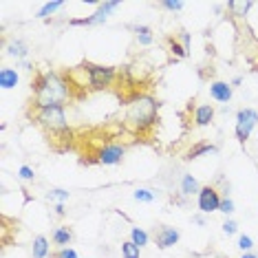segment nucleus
<instances>
[{
    "label": "nucleus",
    "mask_w": 258,
    "mask_h": 258,
    "mask_svg": "<svg viewBox=\"0 0 258 258\" xmlns=\"http://www.w3.org/2000/svg\"><path fill=\"white\" fill-rule=\"evenodd\" d=\"M31 108H51V106H67L73 97V86L67 73L60 71H38L31 82Z\"/></svg>",
    "instance_id": "f257e3e1"
},
{
    "label": "nucleus",
    "mask_w": 258,
    "mask_h": 258,
    "mask_svg": "<svg viewBox=\"0 0 258 258\" xmlns=\"http://www.w3.org/2000/svg\"><path fill=\"white\" fill-rule=\"evenodd\" d=\"M126 113H124V128L137 137H148L152 128L159 119V99L152 93H133L124 99Z\"/></svg>",
    "instance_id": "f03ea898"
},
{
    "label": "nucleus",
    "mask_w": 258,
    "mask_h": 258,
    "mask_svg": "<svg viewBox=\"0 0 258 258\" xmlns=\"http://www.w3.org/2000/svg\"><path fill=\"white\" fill-rule=\"evenodd\" d=\"M29 117H31L46 135H67L69 133V119H67L64 106L29 108Z\"/></svg>",
    "instance_id": "7ed1b4c3"
},
{
    "label": "nucleus",
    "mask_w": 258,
    "mask_h": 258,
    "mask_svg": "<svg viewBox=\"0 0 258 258\" xmlns=\"http://www.w3.org/2000/svg\"><path fill=\"white\" fill-rule=\"evenodd\" d=\"M80 71L84 73V86L86 91H106L117 82L119 71L117 67H104V64H93V62H84L80 64Z\"/></svg>",
    "instance_id": "20e7f679"
},
{
    "label": "nucleus",
    "mask_w": 258,
    "mask_h": 258,
    "mask_svg": "<svg viewBox=\"0 0 258 258\" xmlns=\"http://www.w3.org/2000/svg\"><path fill=\"white\" fill-rule=\"evenodd\" d=\"M258 126V110L254 108H240L236 113V126H234V135H236L238 144H247L254 128Z\"/></svg>",
    "instance_id": "39448f33"
},
{
    "label": "nucleus",
    "mask_w": 258,
    "mask_h": 258,
    "mask_svg": "<svg viewBox=\"0 0 258 258\" xmlns=\"http://www.w3.org/2000/svg\"><path fill=\"white\" fill-rule=\"evenodd\" d=\"M119 0H106V3H97V11L86 18H71L69 25L71 27H93V25H104L108 20V14L119 7Z\"/></svg>",
    "instance_id": "423d86ee"
},
{
    "label": "nucleus",
    "mask_w": 258,
    "mask_h": 258,
    "mask_svg": "<svg viewBox=\"0 0 258 258\" xmlns=\"http://www.w3.org/2000/svg\"><path fill=\"white\" fill-rule=\"evenodd\" d=\"M221 192L216 190V185H203L201 192L197 195V205L203 214H212V212H219L221 208Z\"/></svg>",
    "instance_id": "0eeeda50"
},
{
    "label": "nucleus",
    "mask_w": 258,
    "mask_h": 258,
    "mask_svg": "<svg viewBox=\"0 0 258 258\" xmlns=\"http://www.w3.org/2000/svg\"><path fill=\"white\" fill-rule=\"evenodd\" d=\"M97 163L99 166H117V163L124 161L126 157V146L124 144H117V142H110L106 146H102V148L97 150Z\"/></svg>",
    "instance_id": "6e6552de"
},
{
    "label": "nucleus",
    "mask_w": 258,
    "mask_h": 258,
    "mask_svg": "<svg viewBox=\"0 0 258 258\" xmlns=\"http://www.w3.org/2000/svg\"><path fill=\"white\" fill-rule=\"evenodd\" d=\"M179 238H181V232L174 230V227H170V225L155 227V243H157V247H159V249L174 247V245L179 243Z\"/></svg>",
    "instance_id": "1a4fd4ad"
},
{
    "label": "nucleus",
    "mask_w": 258,
    "mask_h": 258,
    "mask_svg": "<svg viewBox=\"0 0 258 258\" xmlns=\"http://www.w3.org/2000/svg\"><path fill=\"white\" fill-rule=\"evenodd\" d=\"M232 84L230 82H221V80H216L210 84V97L214 99V102H221V104H227L232 99Z\"/></svg>",
    "instance_id": "9d476101"
},
{
    "label": "nucleus",
    "mask_w": 258,
    "mask_h": 258,
    "mask_svg": "<svg viewBox=\"0 0 258 258\" xmlns=\"http://www.w3.org/2000/svg\"><path fill=\"white\" fill-rule=\"evenodd\" d=\"M214 115H216V110L212 104H201V106H197L195 108V126L197 128L210 126L214 121Z\"/></svg>",
    "instance_id": "9b49d317"
},
{
    "label": "nucleus",
    "mask_w": 258,
    "mask_h": 258,
    "mask_svg": "<svg viewBox=\"0 0 258 258\" xmlns=\"http://www.w3.org/2000/svg\"><path fill=\"white\" fill-rule=\"evenodd\" d=\"M128 29L135 33V40L139 42V46H150L155 42V31L148 25H128Z\"/></svg>",
    "instance_id": "f8f14e48"
},
{
    "label": "nucleus",
    "mask_w": 258,
    "mask_h": 258,
    "mask_svg": "<svg viewBox=\"0 0 258 258\" xmlns=\"http://www.w3.org/2000/svg\"><path fill=\"white\" fill-rule=\"evenodd\" d=\"M210 152H219V148H216L214 144H210V142H197L183 155V159L185 161H195V159H199V157H203V155H210Z\"/></svg>",
    "instance_id": "ddd939ff"
},
{
    "label": "nucleus",
    "mask_w": 258,
    "mask_h": 258,
    "mask_svg": "<svg viewBox=\"0 0 258 258\" xmlns=\"http://www.w3.org/2000/svg\"><path fill=\"white\" fill-rule=\"evenodd\" d=\"M31 256L33 258H49L51 256V243L44 234H38L33 236V243H31Z\"/></svg>",
    "instance_id": "4468645a"
},
{
    "label": "nucleus",
    "mask_w": 258,
    "mask_h": 258,
    "mask_svg": "<svg viewBox=\"0 0 258 258\" xmlns=\"http://www.w3.org/2000/svg\"><path fill=\"white\" fill-rule=\"evenodd\" d=\"M18 82H20V75H18L16 69H11V67H3V69H0V89H3V91L16 89V86H18Z\"/></svg>",
    "instance_id": "2eb2a0df"
},
{
    "label": "nucleus",
    "mask_w": 258,
    "mask_h": 258,
    "mask_svg": "<svg viewBox=\"0 0 258 258\" xmlns=\"http://www.w3.org/2000/svg\"><path fill=\"white\" fill-rule=\"evenodd\" d=\"M73 230L69 225H60V227H55L53 234H51V240H53V245H57V247H69L71 245V240H73Z\"/></svg>",
    "instance_id": "dca6fc26"
},
{
    "label": "nucleus",
    "mask_w": 258,
    "mask_h": 258,
    "mask_svg": "<svg viewBox=\"0 0 258 258\" xmlns=\"http://www.w3.org/2000/svg\"><path fill=\"white\" fill-rule=\"evenodd\" d=\"M201 183H199L197 181V177H192V174H183V177H181V187H179V192L183 197H195V195H199V192H201Z\"/></svg>",
    "instance_id": "f3484780"
},
{
    "label": "nucleus",
    "mask_w": 258,
    "mask_h": 258,
    "mask_svg": "<svg viewBox=\"0 0 258 258\" xmlns=\"http://www.w3.org/2000/svg\"><path fill=\"white\" fill-rule=\"evenodd\" d=\"M5 51H7V55L11 57H16V60H27V55H29V46L25 40H11V42L5 46Z\"/></svg>",
    "instance_id": "a211bd4d"
},
{
    "label": "nucleus",
    "mask_w": 258,
    "mask_h": 258,
    "mask_svg": "<svg viewBox=\"0 0 258 258\" xmlns=\"http://www.w3.org/2000/svg\"><path fill=\"white\" fill-rule=\"evenodd\" d=\"M251 7H254L251 0H230V3H227V9H230V14L234 18H245L251 11Z\"/></svg>",
    "instance_id": "6ab92c4d"
},
{
    "label": "nucleus",
    "mask_w": 258,
    "mask_h": 258,
    "mask_svg": "<svg viewBox=\"0 0 258 258\" xmlns=\"http://www.w3.org/2000/svg\"><path fill=\"white\" fill-rule=\"evenodd\" d=\"M166 44H168L170 55H172L174 60H185V57L190 55V51H185V46L179 42L177 36H168V38H166Z\"/></svg>",
    "instance_id": "aec40b11"
},
{
    "label": "nucleus",
    "mask_w": 258,
    "mask_h": 258,
    "mask_svg": "<svg viewBox=\"0 0 258 258\" xmlns=\"http://www.w3.org/2000/svg\"><path fill=\"white\" fill-rule=\"evenodd\" d=\"M62 7H64V0H49V3H44L42 7L38 9L36 18H40V20H49L51 16H53L55 11H60Z\"/></svg>",
    "instance_id": "412c9836"
},
{
    "label": "nucleus",
    "mask_w": 258,
    "mask_h": 258,
    "mask_svg": "<svg viewBox=\"0 0 258 258\" xmlns=\"http://www.w3.org/2000/svg\"><path fill=\"white\" fill-rule=\"evenodd\" d=\"M131 240L137 247H146V245L150 243V234L142 230V227H131Z\"/></svg>",
    "instance_id": "4be33fe9"
},
{
    "label": "nucleus",
    "mask_w": 258,
    "mask_h": 258,
    "mask_svg": "<svg viewBox=\"0 0 258 258\" xmlns=\"http://www.w3.org/2000/svg\"><path fill=\"white\" fill-rule=\"evenodd\" d=\"M121 256L124 258H139L142 256V247H137L133 240H121Z\"/></svg>",
    "instance_id": "5701e85b"
},
{
    "label": "nucleus",
    "mask_w": 258,
    "mask_h": 258,
    "mask_svg": "<svg viewBox=\"0 0 258 258\" xmlns=\"http://www.w3.org/2000/svg\"><path fill=\"white\" fill-rule=\"evenodd\" d=\"M46 199L49 201H55V203H67L71 195H69V190H62V187H51L49 192H46Z\"/></svg>",
    "instance_id": "b1692460"
},
{
    "label": "nucleus",
    "mask_w": 258,
    "mask_h": 258,
    "mask_svg": "<svg viewBox=\"0 0 258 258\" xmlns=\"http://www.w3.org/2000/svg\"><path fill=\"white\" fill-rule=\"evenodd\" d=\"M133 199L139 203H152L155 201V195H152L150 190H146V187H137V190L133 192Z\"/></svg>",
    "instance_id": "393cba45"
},
{
    "label": "nucleus",
    "mask_w": 258,
    "mask_h": 258,
    "mask_svg": "<svg viewBox=\"0 0 258 258\" xmlns=\"http://www.w3.org/2000/svg\"><path fill=\"white\" fill-rule=\"evenodd\" d=\"M49 258H80V256L73 247H57L55 251H51Z\"/></svg>",
    "instance_id": "a878e982"
},
{
    "label": "nucleus",
    "mask_w": 258,
    "mask_h": 258,
    "mask_svg": "<svg viewBox=\"0 0 258 258\" xmlns=\"http://www.w3.org/2000/svg\"><path fill=\"white\" fill-rule=\"evenodd\" d=\"M18 177H20L22 181H27V183H31V181H36V170L25 163V166L18 168Z\"/></svg>",
    "instance_id": "bb28decb"
},
{
    "label": "nucleus",
    "mask_w": 258,
    "mask_h": 258,
    "mask_svg": "<svg viewBox=\"0 0 258 258\" xmlns=\"http://www.w3.org/2000/svg\"><path fill=\"white\" fill-rule=\"evenodd\" d=\"M238 249L243 251V254H247V251L254 249V240H251V236H247V234H240V236H238Z\"/></svg>",
    "instance_id": "cd10ccee"
},
{
    "label": "nucleus",
    "mask_w": 258,
    "mask_h": 258,
    "mask_svg": "<svg viewBox=\"0 0 258 258\" xmlns=\"http://www.w3.org/2000/svg\"><path fill=\"white\" fill-rule=\"evenodd\" d=\"M161 5V9H168V11H183L185 7V3H181V0H163Z\"/></svg>",
    "instance_id": "c85d7f7f"
},
{
    "label": "nucleus",
    "mask_w": 258,
    "mask_h": 258,
    "mask_svg": "<svg viewBox=\"0 0 258 258\" xmlns=\"http://www.w3.org/2000/svg\"><path fill=\"white\" fill-rule=\"evenodd\" d=\"M234 210H236V205H234V201H232V199H230V197H223L219 212H223L225 216H230V214H234Z\"/></svg>",
    "instance_id": "c756f323"
},
{
    "label": "nucleus",
    "mask_w": 258,
    "mask_h": 258,
    "mask_svg": "<svg viewBox=\"0 0 258 258\" xmlns=\"http://www.w3.org/2000/svg\"><path fill=\"white\" fill-rule=\"evenodd\" d=\"M221 227H223V234H227V236H232V234L238 232V223L234 221V219H225Z\"/></svg>",
    "instance_id": "7c9ffc66"
},
{
    "label": "nucleus",
    "mask_w": 258,
    "mask_h": 258,
    "mask_svg": "<svg viewBox=\"0 0 258 258\" xmlns=\"http://www.w3.org/2000/svg\"><path fill=\"white\" fill-rule=\"evenodd\" d=\"M174 36H177L179 42L185 46V51H190V49H192V33H187V31H183V29H181L179 33H174Z\"/></svg>",
    "instance_id": "2f4dec72"
},
{
    "label": "nucleus",
    "mask_w": 258,
    "mask_h": 258,
    "mask_svg": "<svg viewBox=\"0 0 258 258\" xmlns=\"http://www.w3.org/2000/svg\"><path fill=\"white\" fill-rule=\"evenodd\" d=\"M192 223H197V225H205V216L203 214H195L192 216Z\"/></svg>",
    "instance_id": "473e14b6"
},
{
    "label": "nucleus",
    "mask_w": 258,
    "mask_h": 258,
    "mask_svg": "<svg viewBox=\"0 0 258 258\" xmlns=\"http://www.w3.org/2000/svg\"><path fill=\"white\" fill-rule=\"evenodd\" d=\"M53 210H55V214H57V216H64V214H67V212H64V203H55V208H53Z\"/></svg>",
    "instance_id": "72a5a7b5"
},
{
    "label": "nucleus",
    "mask_w": 258,
    "mask_h": 258,
    "mask_svg": "<svg viewBox=\"0 0 258 258\" xmlns=\"http://www.w3.org/2000/svg\"><path fill=\"white\" fill-rule=\"evenodd\" d=\"M20 67L25 69V71H33V64H31V62H27V60H22V62H20Z\"/></svg>",
    "instance_id": "f704fd0d"
},
{
    "label": "nucleus",
    "mask_w": 258,
    "mask_h": 258,
    "mask_svg": "<svg viewBox=\"0 0 258 258\" xmlns=\"http://www.w3.org/2000/svg\"><path fill=\"white\" fill-rule=\"evenodd\" d=\"M240 82H243V78H234V80L230 82V84H232V89H234V86H238V84H240Z\"/></svg>",
    "instance_id": "c9c22d12"
},
{
    "label": "nucleus",
    "mask_w": 258,
    "mask_h": 258,
    "mask_svg": "<svg viewBox=\"0 0 258 258\" xmlns=\"http://www.w3.org/2000/svg\"><path fill=\"white\" fill-rule=\"evenodd\" d=\"M240 258H258V254H254V251H247V254H243Z\"/></svg>",
    "instance_id": "e433bc0d"
},
{
    "label": "nucleus",
    "mask_w": 258,
    "mask_h": 258,
    "mask_svg": "<svg viewBox=\"0 0 258 258\" xmlns=\"http://www.w3.org/2000/svg\"><path fill=\"white\" fill-rule=\"evenodd\" d=\"M216 258H227V256H216Z\"/></svg>",
    "instance_id": "4c0bfd02"
}]
</instances>
